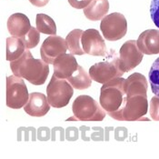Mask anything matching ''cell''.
Segmentation results:
<instances>
[{
    "label": "cell",
    "instance_id": "6da1fadb",
    "mask_svg": "<svg viewBox=\"0 0 159 159\" xmlns=\"http://www.w3.org/2000/svg\"><path fill=\"white\" fill-rule=\"evenodd\" d=\"M10 68L15 75L24 78L34 86L45 84L49 74L48 64L43 59L34 58L29 49L10 63Z\"/></svg>",
    "mask_w": 159,
    "mask_h": 159
},
{
    "label": "cell",
    "instance_id": "7a4b0ae2",
    "mask_svg": "<svg viewBox=\"0 0 159 159\" xmlns=\"http://www.w3.org/2000/svg\"><path fill=\"white\" fill-rule=\"evenodd\" d=\"M147 94L125 95L122 107L109 116L113 119L118 121H148L149 119L144 118V116L147 115Z\"/></svg>",
    "mask_w": 159,
    "mask_h": 159
},
{
    "label": "cell",
    "instance_id": "3957f363",
    "mask_svg": "<svg viewBox=\"0 0 159 159\" xmlns=\"http://www.w3.org/2000/svg\"><path fill=\"white\" fill-rule=\"evenodd\" d=\"M125 78L116 77L105 83L100 90L99 103L108 115L118 111L123 106L125 91Z\"/></svg>",
    "mask_w": 159,
    "mask_h": 159
},
{
    "label": "cell",
    "instance_id": "277c9868",
    "mask_svg": "<svg viewBox=\"0 0 159 159\" xmlns=\"http://www.w3.org/2000/svg\"><path fill=\"white\" fill-rule=\"evenodd\" d=\"M73 116L66 121H102L106 111L93 98L82 95L75 99L72 106Z\"/></svg>",
    "mask_w": 159,
    "mask_h": 159
},
{
    "label": "cell",
    "instance_id": "5b68a950",
    "mask_svg": "<svg viewBox=\"0 0 159 159\" xmlns=\"http://www.w3.org/2000/svg\"><path fill=\"white\" fill-rule=\"evenodd\" d=\"M123 74L124 72L119 67V57L114 49H111L107 54L103 61L95 64L89 68V75L92 80L100 84L121 77Z\"/></svg>",
    "mask_w": 159,
    "mask_h": 159
},
{
    "label": "cell",
    "instance_id": "8992f818",
    "mask_svg": "<svg viewBox=\"0 0 159 159\" xmlns=\"http://www.w3.org/2000/svg\"><path fill=\"white\" fill-rule=\"evenodd\" d=\"M48 100L54 108L66 107L74 95V87L66 79L58 78L53 75L47 87Z\"/></svg>",
    "mask_w": 159,
    "mask_h": 159
},
{
    "label": "cell",
    "instance_id": "52a82bcc",
    "mask_svg": "<svg viewBox=\"0 0 159 159\" xmlns=\"http://www.w3.org/2000/svg\"><path fill=\"white\" fill-rule=\"evenodd\" d=\"M27 87L23 78L15 75L7 78V106L12 109H20L29 100Z\"/></svg>",
    "mask_w": 159,
    "mask_h": 159
},
{
    "label": "cell",
    "instance_id": "ba28073f",
    "mask_svg": "<svg viewBox=\"0 0 159 159\" xmlns=\"http://www.w3.org/2000/svg\"><path fill=\"white\" fill-rule=\"evenodd\" d=\"M100 29L105 39L117 41L126 35L127 21L121 13H112L101 20Z\"/></svg>",
    "mask_w": 159,
    "mask_h": 159
},
{
    "label": "cell",
    "instance_id": "9c48e42d",
    "mask_svg": "<svg viewBox=\"0 0 159 159\" xmlns=\"http://www.w3.org/2000/svg\"><path fill=\"white\" fill-rule=\"evenodd\" d=\"M144 54L137 47L135 40L125 42L119 50V67L124 73H127L136 67L143 60Z\"/></svg>",
    "mask_w": 159,
    "mask_h": 159
},
{
    "label": "cell",
    "instance_id": "30bf717a",
    "mask_svg": "<svg viewBox=\"0 0 159 159\" xmlns=\"http://www.w3.org/2000/svg\"><path fill=\"white\" fill-rule=\"evenodd\" d=\"M81 45L85 54L94 57H106L107 46L99 31L94 28L84 31L81 37Z\"/></svg>",
    "mask_w": 159,
    "mask_h": 159
},
{
    "label": "cell",
    "instance_id": "8fae6325",
    "mask_svg": "<svg viewBox=\"0 0 159 159\" xmlns=\"http://www.w3.org/2000/svg\"><path fill=\"white\" fill-rule=\"evenodd\" d=\"M67 45L66 40L59 36H50L45 39L41 48L40 55L44 61L53 65L55 60L67 51Z\"/></svg>",
    "mask_w": 159,
    "mask_h": 159
},
{
    "label": "cell",
    "instance_id": "7c38bea8",
    "mask_svg": "<svg viewBox=\"0 0 159 159\" xmlns=\"http://www.w3.org/2000/svg\"><path fill=\"white\" fill-rule=\"evenodd\" d=\"M24 110L30 116L41 117L48 113L50 104L44 94L34 92L30 94L29 100L24 107Z\"/></svg>",
    "mask_w": 159,
    "mask_h": 159
},
{
    "label": "cell",
    "instance_id": "4fadbf2b",
    "mask_svg": "<svg viewBox=\"0 0 159 159\" xmlns=\"http://www.w3.org/2000/svg\"><path fill=\"white\" fill-rule=\"evenodd\" d=\"M54 75L58 78L67 79L78 68L79 65L72 54H63L59 56L53 64Z\"/></svg>",
    "mask_w": 159,
    "mask_h": 159
},
{
    "label": "cell",
    "instance_id": "5bb4252c",
    "mask_svg": "<svg viewBox=\"0 0 159 159\" xmlns=\"http://www.w3.org/2000/svg\"><path fill=\"white\" fill-rule=\"evenodd\" d=\"M137 47L143 54H159V30L147 29L140 34L137 41Z\"/></svg>",
    "mask_w": 159,
    "mask_h": 159
},
{
    "label": "cell",
    "instance_id": "9a60e30c",
    "mask_svg": "<svg viewBox=\"0 0 159 159\" xmlns=\"http://www.w3.org/2000/svg\"><path fill=\"white\" fill-rule=\"evenodd\" d=\"M31 25L28 17L22 13H16L9 16L7 20V29L14 37H25L30 30Z\"/></svg>",
    "mask_w": 159,
    "mask_h": 159
},
{
    "label": "cell",
    "instance_id": "2e32d148",
    "mask_svg": "<svg viewBox=\"0 0 159 159\" xmlns=\"http://www.w3.org/2000/svg\"><path fill=\"white\" fill-rule=\"evenodd\" d=\"M108 11V0H92L84 8V15L90 21H99L107 15Z\"/></svg>",
    "mask_w": 159,
    "mask_h": 159
},
{
    "label": "cell",
    "instance_id": "e0dca14e",
    "mask_svg": "<svg viewBox=\"0 0 159 159\" xmlns=\"http://www.w3.org/2000/svg\"><path fill=\"white\" fill-rule=\"evenodd\" d=\"M24 41L20 37L7 38V60L12 62L19 58L26 50Z\"/></svg>",
    "mask_w": 159,
    "mask_h": 159
},
{
    "label": "cell",
    "instance_id": "ac0fdd59",
    "mask_svg": "<svg viewBox=\"0 0 159 159\" xmlns=\"http://www.w3.org/2000/svg\"><path fill=\"white\" fill-rule=\"evenodd\" d=\"M66 80L71 84V86L75 89L78 90L87 89L92 84V78L81 66H79L73 75Z\"/></svg>",
    "mask_w": 159,
    "mask_h": 159
},
{
    "label": "cell",
    "instance_id": "d6986e66",
    "mask_svg": "<svg viewBox=\"0 0 159 159\" xmlns=\"http://www.w3.org/2000/svg\"><path fill=\"white\" fill-rule=\"evenodd\" d=\"M84 31L82 29H74L66 37V42L70 54L82 56L85 54L81 45V37Z\"/></svg>",
    "mask_w": 159,
    "mask_h": 159
},
{
    "label": "cell",
    "instance_id": "ffe728a7",
    "mask_svg": "<svg viewBox=\"0 0 159 159\" xmlns=\"http://www.w3.org/2000/svg\"><path fill=\"white\" fill-rule=\"evenodd\" d=\"M37 30L49 36H55L57 34V25L53 18L46 14H37L36 18Z\"/></svg>",
    "mask_w": 159,
    "mask_h": 159
},
{
    "label": "cell",
    "instance_id": "44dd1931",
    "mask_svg": "<svg viewBox=\"0 0 159 159\" xmlns=\"http://www.w3.org/2000/svg\"><path fill=\"white\" fill-rule=\"evenodd\" d=\"M149 81L154 95L159 98V57L153 63L149 71Z\"/></svg>",
    "mask_w": 159,
    "mask_h": 159
},
{
    "label": "cell",
    "instance_id": "7402d4cb",
    "mask_svg": "<svg viewBox=\"0 0 159 159\" xmlns=\"http://www.w3.org/2000/svg\"><path fill=\"white\" fill-rule=\"evenodd\" d=\"M25 43V46L26 49H31L36 48L39 41H40V32L37 30V28L31 26L29 32L25 36L21 37Z\"/></svg>",
    "mask_w": 159,
    "mask_h": 159
},
{
    "label": "cell",
    "instance_id": "603a6c76",
    "mask_svg": "<svg viewBox=\"0 0 159 159\" xmlns=\"http://www.w3.org/2000/svg\"><path fill=\"white\" fill-rule=\"evenodd\" d=\"M17 140L21 141H28V140H32V141H36V129L34 127H20L17 130Z\"/></svg>",
    "mask_w": 159,
    "mask_h": 159
},
{
    "label": "cell",
    "instance_id": "cb8c5ba5",
    "mask_svg": "<svg viewBox=\"0 0 159 159\" xmlns=\"http://www.w3.org/2000/svg\"><path fill=\"white\" fill-rule=\"evenodd\" d=\"M150 116L153 120L159 121V98L155 96L150 101Z\"/></svg>",
    "mask_w": 159,
    "mask_h": 159
},
{
    "label": "cell",
    "instance_id": "d4e9b609",
    "mask_svg": "<svg viewBox=\"0 0 159 159\" xmlns=\"http://www.w3.org/2000/svg\"><path fill=\"white\" fill-rule=\"evenodd\" d=\"M150 15L151 18L156 25L157 27L159 28V0H152L150 5Z\"/></svg>",
    "mask_w": 159,
    "mask_h": 159
},
{
    "label": "cell",
    "instance_id": "484cf974",
    "mask_svg": "<svg viewBox=\"0 0 159 159\" xmlns=\"http://www.w3.org/2000/svg\"><path fill=\"white\" fill-rule=\"evenodd\" d=\"M37 138L40 141H48L50 139V129L48 127H39L37 129Z\"/></svg>",
    "mask_w": 159,
    "mask_h": 159
},
{
    "label": "cell",
    "instance_id": "4316f807",
    "mask_svg": "<svg viewBox=\"0 0 159 159\" xmlns=\"http://www.w3.org/2000/svg\"><path fill=\"white\" fill-rule=\"evenodd\" d=\"M92 0H68L69 5L75 8V9H81V8H85L89 5V3Z\"/></svg>",
    "mask_w": 159,
    "mask_h": 159
},
{
    "label": "cell",
    "instance_id": "83f0119b",
    "mask_svg": "<svg viewBox=\"0 0 159 159\" xmlns=\"http://www.w3.org/2000/svg\"><path fill=\"white\" fill-rule=\"evenodd\" d=\"M51 134L52 141H56L57 138H59L61 141L65 140V130L62 127H54L51 131Z\"/></svg>",
    "mask_w": 159,
    "mask_h": 159
},
{
    "label": "cell",
    "instance_id": "f1b7e54d",
    "mask_svg": "<svg viewBox=\"0 0 159 159\" xmlns=\"http://www.w3.org/2000/svg\"><path fill=\"white\" fill-rule=\"evenodd\" d=\"M66 138L68 141H75L78 139V129L76 127H67L66 130Z\"/></svg>",
    "mask_w": 159,
    "mask_h": 159
},
{
    "label": "cell",
    "instance_id": "f546056e",
    "mask_svg": "<svg viewBox=\"0 0 159 159\" xmlns=\"http://www.w3.org/2000/svg\"><path fill=\"white\" fill-rule=\"evenodd\" d=\"M29 2L37 7H43L48 4L49 0H29Z\"/></svg>",
    "mask_w": 159,
    "mask_h": 159
}]
</instances>
